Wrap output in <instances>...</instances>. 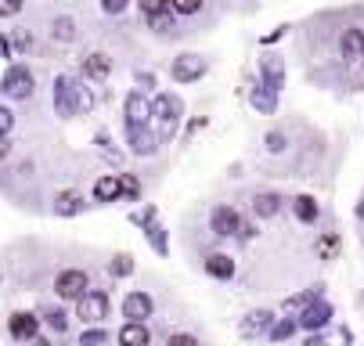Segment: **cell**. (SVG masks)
Listing matches in <instances>:
<instances>
[{
  "mask_svg": "<svg viewBox=\"0 0 364 346\" xmlns=\"http://www.w3.org/2000/svg\"><path fill=\"white\" fill-rule=\"evenodd\" d=\"M137 83H141V87H151V83H155V80H151V76H148V72H137Z\"/></svg>",
  "mask_w": 364,
  "mask_h": 346,
  "instance_id": "obj_46",
  "label": "cell"
},
{
  "mask_svg": "<svg viewBox=\"0 0 364 346\" xmlns=\"http://www.w3.org/2000/svg\"><path fill=\"white\" fill-rule=\"evenodd\" d=\"M296 328H299V325H296V318L289 314V318H282V321H271V328H267V332H271V339H274V342H285V339H292V335H296Z\"/></svg>",
  "mask_w": 364,
  "mask_h": 346,
  "instance_id": "obj_26",
  "label": "cell"
},
{
  "mask_svg": "<svg viewBox=\"0 0 364 346\" xmlns=\"http://www.w3.org/2000/svg\"><path fill=\"white\" fill-rule=\"evenodd\" d=\"M105 339H109V332H105V328H87V332L80 335V342H83V346H97V342H105Z\"/></svg>",
  "mask_w": 364,
  "mask_h": 346,
  "instance_id": "obj_36",
  "label": "cell"
},
{
  "mask_svg": "<svg viewBox=\"0 0 364 346\" xmlns=\"http://www.w3.org/2000/svg\"><path fill=\"white\" fill-rule=\"evenodd\" d=\"M357 213H360V217H364V202H360V206H357Z\"/></svg>",
  "mask_w": 364,
  "mask_h": 346,
  "instance_id": "obj_47",
  "label": "cell"
},
{
  "mask_svg": "<svg viewBox=\"0 0 364 346\" xmlns=\"http://www.w3.org/2000/svg\"><path fill=\"white\" fill-rule=\"evenodd\" d=\"M87 288H90V281H87V271H80V267H65L55 278V296L58 300H80Z\"/></svg>",
  "mask_w": 364,
  "mask_h": 346,
  "instance_id": "obj_3",
  "label": "cell"
},
{
  "mask_svg": "<svg viewBox=\"0 0 364 346\" xmlns=\"http://www.w3.org/2000/svg\"><path fill=\"white\" fill-rule=\"evenodd\" d=\"M127 144H130L134 156H155V152H159V137H155L148 126L127 130Z\"/></svg>",
  "mask_w": 364,
  "mask_h": 346,
  "instance_id": "obj_11",
  "label": "cell"
},
{
  "mask_svg": "<svg viewBox=\"0 0 364 346\" xmlns=\"http://www.w3.org/2000/svg\"><path fill=\"white\" fill-rule=\"evenodd\" d=\"M144 18H148V29H151V33H173V11H170V8L151 11V15H144Z\"/></svg>",
  "mask_w": 364,
  "mask_h": 346,
  "instance_id": "obj_25",
  "label": "cell"
},
{
  "mask_svg": "<svg viewBox=\"0 0 364 346\" xmlns=\"http://www.w3.org/2000/svg\"><path fill=\"white\" fill-rule=\"evenodd\" d=\"M339 253V234H325L321 242H318V256L321 260H332Z\"/></svg>",
  "mask_w": 364,
  "mask_h": 346,
  "instance_id": "obj_31",
  "label": "cell"
},
{
  "mask_svg": "<svg viewBox=\"0 0 364 346\" xmlns=\"http://www.w3.org/2000/svg\"><path fill=\"white\" fill-rule=\"evenodd\" d=\"M109 72H112V58H109V55H101V51L87 55V62H83V76H87L90 83H105Z\"/></svg>",
  "mask_w": 364,
  "mask_h": 346,
  "instance_id": "obj_12",
  "label": "cell"
},
{
  "mask_svg": "<svg viewBox=\"0 0 364 346\" xmlns=\"http://www.w3.org/2000/svg\"><path fill=\"white\" fill-rule=\"evenodd\" d=\"M55 112L62 119L76 116V80L73 76H58L55 80Z\"/></svg>",
  "mask_w": 364,
  "mask_h": 346,
  "instance_id": "obj_6",
  "label": "cell"
},
{
  "mask_svg": "<svg viewBox=\"0 0 364 346\" xmlns=\"http://www.w3.org/2000/svg\"><path fill=\"white\" fill-rule=\"evenodd\" d=\"M184 116V105H181V97L177 94H159L151 102V119H159L163 123V134H159V141H166L173 130H177V119Z\"/></svg>",
  "mask_w": 364,
  "mask_h": 346,
  "instance_id": "obj_1",
  "label": "cell"
},
{
  "mask_svg": "<svg viewBox=\"0 0 364 346\" xmlns=\"http://www.w3.org/2000/svg\"><path fill=\"white\" fill-rule=\"evenodd\" d=\"M170 76H173L177 83H195V80L205 76V58H198V55H181V58H173Z\"/></svg>",
  "mask_w": 364,
  "mask_h": 346,
  "instance_id": "obj_7",
  "label": "cell"
},
{
  "mask_svg": "<svg viewBox=\"0 0 364 346\" xmlns=\"http://www.w3.org/2000/svg\"><path fill=\"white\" fill-rule=\"evenodd\" d=\"M15 130V112L0 105V134H11Z\"/></svg>",
  "mask_w": 364,
  "mask_h": 346,
  "instance_id": "obj_38",
  "label": "cell"
},
{
  "mask_svg": "<svg viewBox=\"0 0 364 346\" xmlns=\"http://www.w3.org/2000/svg\"><path fill=\"white\" fill-rule=\"evenodd\" d=\"M328 321H332V307L321 303L318 296H314V300H310V303L299 310V318H296V325H299V328H310V332H314V328H325Z\"/></svg>",
  "mask_w": 364,
  "mask_h": 346,
  "instance_id": "obj_8",
  "label": "cell"
},
{
  "mask_svg": "<svg viewBox=\"0 0 364 346\" xmlns=\"http://www.w3.org/2000/svg\"><path fill=\"white\" fill-rule=\"evenodd\" d=\"M202 4H205V0H170V11L181 15V18H191V15L202 11Z\"/></svg>",
  "mask_w": 364,
  "mask_h": 346,
  "instance_id": "obj_28",
  "label": "cell"
},
{
  "mask_svg": "<svg viewBox=\"0 0 364 346\" xmlns=\"http://www.w3.org/2000/svg\"><path fill=\"white\" fill-rule=\"evenodd\" d=\"M259 72H264V83L271 90H282L285 87V62L278 55H267V58H259Z\"/></svg>",
  "mask_w": 364,
  "mask_h": 346,
  "instance_id": "obj_14",
  "label": "cell"
},
{
  "mask_svg": "<svg viewBox=\"0 0 364 346\" xmlns=\"http://www.w3.org/2000/svg\"><path fill=\"white\" fill-rule=\"evenodd\" d=\"M43 318H47V325L55 328V332H65V328H69V318H65V310H47Z\"/></svg>",
  "mask_w": 364,
  "mask_h": 346,
  "instance_id": "obj_35",
  "label": "cell"
},
{
  "mask_svg": "<svg viewBox=\"0 0 364 346\" xmlns=\"http://www.w3.org/2000/svg\"><path fill=\"white\" fill-rule=\"evenodd\" d=\"M310 300H314V292H306V296H303V292H299V296H289V300H285V314H292V318H296Z\"/></svg>",
  "mask_w": 364,
  "mask_h": 346,
  "instance_id": "obj_33",
  "label": "cell"
},
{
  "mask_svg": "<svg viewBox=\"0 0 364 346\" xmlns=\"http://www.w3.org/2000/svg\"><path fill=\"white\" fill-rule=\"evenodd\" d=\"M170 342H173V346H195V335H173Z\"/></svg>",
  "mask_w": 364,
  "mask_h": 346,
  "instance_id": "obj_43",
  "label": "cell"
},
{
  "mask_svg": "<svg viewBox=\"0 0 364 346\" xmlns=\"http://www.w3.org/2000/svg\"><path fill=\"white\" fill-rule=\"evenodd\" d=\"M0 90H4L8 97H15V102H26V97L33 94V72L26 65H11L4 72V80H0Z\"/></svg>",
  "mask_w": 364,
  "mask_h": 346,
  "instance_id": "obj_4",
  "label": "cell"
},
{
  "mask_svg": "<svg viewBox=\"0 0 364 346\" xmlns=\"http://www.w3.org/2000/svg\"><path fill=\"white\" fill-rule=\"evenodd\" d=\"M123 119H127V130L148 126V123H151V102H148L144 94H127V102H123Z\"/></svg>",
  "mask_w": 364,
  "mask_h": 346,
  "instance_id": "obj_5",
  "label": "cell"
},
{
  "mask_svg": "<svg viewBox=\"0 0 364 346\" xmlns=\"http://www.w3.org/2000/svg\"><path fill=\"white\" fill-rule=\"evenodd\" d=\"M127 4H130V0H101V11L119 15V11H127Z\"/></svg>",
  "mask_w": 364,
  "mask_h": 346,
  "instance_id": "obj_40",
  "label": "cell"
},
{
  "mask_svg": "<svg viewBox=\"0 0 364 346\" xmlns=\"http://www.w3.org/2000/svg\"><path fill=\"white\" fill-rule=\"evenodd\" d=\"M278 210H282V199H278V195H271V191H264V195H256V199H252V213L264 217V220L278 217Z\"/></svg>",
  "mask_w": 364,
  "mask_h": 346,
  "instance_id": "obj_21",
  "label": "cell"
},
{
  "mask_svg": "<svg viewBox=\"0 0 364 346\" xmlns=\"http://www.w3.org/2000/svg\"><path fill=\"white\" fill-rule=\"evenodd\" d=\"M11 152V144H8V134H0V159H4Z\"/></svg>",
  "mask_w": 364,
  "mask_h": 346,
  "instance_id": "obj_44",
  "label": "cell"
},
{
  "mask_svg": "<svg viewBox=\"0 0 364 346\" xmlns=\"http://www.w3.org/2000/svg\"><path fill=\"white\" fill-rule=\"evenodd\" d=\"M137 8H141L144 15H151V11H163V8H170V0H137Z\"/></svg>",
  "mask_w": 364,
  "mask_h": 346,
  "instance_id": "obj_39",
  "label": "cell"
},
{
  "mask_svg": "<svg viewBox=\"0 0 364 346\" xmlns=\"http://www.w3.org/2000/svg\"><path fill=\"white\" fill-rule=\"evenodd\" d=\"M151 310H155V303H151V296H148V292H127V300H123V314H127V321H148Z\"/></svg>",
  "mask_w": 364,
  "mask_h": 346,
  "instance_id": "obj_10",
  "label": "cell"
},
{
  "mask_svg": "<svg viewBox=\"0 0 364 346\" xmlns=\"http://www.w3.org/2000/svg\"><path fill=\"white\" fill-rule=\"evenodd\" d=\"M0 55L11 58V43H8V36H0Z\"/></svg>",
  "mask_w": 364,
  "mask_h": 346,
  "instance_id": "obj_45",
  "label": "cell"
},
{
  "mask_svg": "<svg viewBox=\"0 0 364 346\" xmlns=\"http://www.w3.org/2000/svg\"><path fill=\"white\" fill-rule=\"evenodd\" d=\"M8 43H15V51H29V43H33V36H29V29L15 26V29H11V40H8Z\"/></svg>",
  "mask_w": 364,
  "mask_h": 346,
  "instance_id": "obj_34",
  "label": "cell"
},
{
  "mask_svg": "<svg viewBox=\"0 0 364 346\" xmlns=\"http://www.w3.org/2000/svg\"><path fill=\"white\" fill-rule=\"evenodd\" d=\"M90 109H94L90 87H80V83H76V116H83V112H90Z\"/></svg>",
  "mask_w": 364,
  "mask_h": 346,
  "instance_id": "obj_32",
  "label": "cell"
},
{
  "mask_svg": "<svg viewBox=\"0 0 364 346\" xmlns=\"http://www.w3.org/2000/svg\"><path fill=\"white\" fill-rule=\"evenodd\" d=\"M8 332H11L15 339H36V332H40V318H36V314H26V310H18V314H11V321H8Z\"/></svg>",
  "mask_w": 364,
  "mask_h": 346,
  "instance_id": "obj_13",
  "label": "cell"
},
{
  "mask_svg": "<svg viewBox=\"0 0 364 346\" xmlns=\"http://www.w3.org/2000/svg\"><path fill=\"white\" fill-rule=\"evenodd\" d=\"M130 220H134V224H141V227H144V224H151V220H155V206H148V210H141V213H134Z\"/></svg>",
  "mask_w": 364,
  "mask_h": 346,
  "instance_id": "obj_42",
  "label": "cell"
},
{
  "mask_svg": "<svg viewBox=\"0 0 364 346\" xmlns=\"http://www.w3.org/2000/svg\"><path fill=\"white\" fill-rule=\"evenodd\" d=\"M238 227H242V217H238L235 206H217V210L210 213V231H213L217 238L238 234Z\"/></svg>",
  "mask_w": 364,
  "mask_h": 346,
  "instance_id": "obj_9",
  "label": "cell"
},
{
  "mask_svg": "<svg viewBox=\"0 0 364 346\" xmlns=\"http://www.w3.org/2000/svg\"><path fill=\"white\" fill-rule=\"evenodd\" d=\"M137 195H141V180H137L134 173H123V177H119V199H130V202H134Z\"/></svg>",
  "mask_w": 364,
  "mask_h": 346,
  "instance_id": "obj_29",
  "label": "cell"
},
{
  "mask_svg": "<svg viewBox=\"0 0 364 346\" xmlns=\"http://www.w3.org/2000/svg\"><path fill=\"white\" fill-rule=\"evenodd\" d=\"M292 213L303 224H314L318 220V199H314V195H296V199H292Z\"/></svg>",
  "mask_w": 364,
  "mask_h": 346,
  "instance_id": "obj_20",
  "label": "cell"
},
{
  "mask_svg": "<svg viewBox=\"0 0 364 346\" xmlns=\"http://www.w3.org/2000/svg\"><path fill=\"white\" fill-rule=\"evenodd\" d=\"M76 318L87 321V325H101L109 318V296L101 288H87L80 300H76Z\"/></svg>",
  "mask_w": 364,
  "mask_h": 346,
  "instance_id": "obj_2",
  "label": "cell"
},
{
  "mask_svg": "<svg viewBox=\"0 0 364 346\" xmlns=\"http://www.w3.org/2000/svg\"><path fill=\"white\" fill-rule=\"evenodd\" d=\"M339 51H343V62H360L364 58V29H346L339 40Z\"/></svg>",
  "mask_w": 364,
  "mask_h": 346,
  "instance_id": "obj_15",
  "label": "cell"
},
{
  "mask_svg": "<svg viewBox=\"0 0 364 346\" xmlns=\"http://www.w3.org/2000/svg\"><path fill=\"white\" fill-rule=\"evenodd\" d=\"M360 65H364V58H360Z\"/></svg>",
  "mask_w": 364,
  "mask_h": 346,
  "instance_id": "obj_48",
  "label": "cell"
},
{
  "mask_svg": "<svg viewBox=\"0 0 364 346\" xmlns=\"http://www.w3.org/2000/svg\"><path fill=\"white\" fill-rule=\"evenodd\" d=\"M109 271H112L116 278H130V274H134V256L116 253V256H112V264H109Z\"/></svg>",
  "mask_w": 364,
  "mask_h": 346,
  "instance_id": "obj_30",
  "label": "cell"
},
{
  "mask_svg": "<svg viewBox=\"0 0 364 346\" xmlns=\"http://www.w3.org/2000/svg\"><path fill=\"white\" fill-rule=\"evenodd\" d=\"M144 234H148V245H151V249L155 253H159V256H170V242H166V231L159 227V224H144Z\"/></svg>",
  "mask_w": 364,
  "mask_h": 346,
  "instance_id": "obj_24",
  "label": "cell"
},
{
  "mask_svg": "<svg viewBox=\"0 0 364 346\" xmlns=\"http://www.w3.org/2000/svg\"><path fill=\"white\" fill-rule=\"evenodd\" d=\"M55 40H58V43H69V40H76V22H73L69 15L55 18Z\"/></svg>",
  "mask_w": 364,
  "mask_h": 346,
  "instance_id": "obj_27",
  "label": "cell"
},
{
  "mask_svg": "<svg viewBox=\"0 0 364 346\" xmlns=\"http://www.w3.org/2000/svg\"><path fill=\"white\" fill-rule=\"evenodd\" d=\"M249 102H252V109H259V112H274L278 109V90H271L267 83H256L252 90H249Z\"/></svg>",
  "mask_w": 364,
  "mask_h": 346,
  "instance_id": "obj_16",
  "label": "cell"
},
{
  "mask_svg": "<svg viewBox=\"0 0 364 346\" xmlns=\"http://www.w3.org/2000/svg\"><path fill=\"white\" fill-rule=\"evenodd\" d=\"M116 339L123 342V346H148V328H144V321H127L119 332H116Z\"/></svg>",
  "mask_w": 364,
  "mask_h": 346,
  "instance_id": "obj_18",
  "label": "cell"
},
{
  "mask_svg": "<svg viewBox=\"0 0 364 346\" xmlns=\"http://www.w3.org/2000/svg\"><path fill=\"white\" fill-rule=\"evenodd\" d=\"M271 321H274V314H271V310H252V314L242 321V335H256V332H264V328H271Z\"/></svg>",
  "mask_w": 364,
  "mask_h": 346,
  "instance_id": "obj_23",
  "label": "cell"
},
{
  "mask_svg": "<svg viewBox=\"0 0 364 346\" xmlns=\"http://www.w3.org/2000/svg\"><path fill=\"white\" fill-rule=\"evenodd\" d=\"M267 152H285V134H267Z\"/></svg>",
  "mask_w": 364,
  "mask_h": 346,
  "instance_id": "obj_41",
  "label": "cell"
},
{
  "mask_svg": "<svg viewBox=\"0 0 364 346\" xmlns=\"http://www.w3.org/2000/svg\"><path fill=\"white\" fill-rule=\"evenodd\" d=\"M205 274L228 281V278H235V260L228 253H210V256H205Z\"/></svg>",
  "mask_w": 364,
  "mask_h": 346,
  "instance_id": "obj_17",
  "label": "cell"
},
{
  "mask_svg": "<svg viewBox=\"0 0 364 346\" xmlns=\"http://www.w3.org/2000/svg\"><path fill=\"white\" fill-rule=\"evenodd\" d=\"M26 8V0H0V18H15Z\"/></svg>",
  "mask_w": 364,
  "mask_h": 346,
  "instance_id": "obj_37",
  "label": "cell"
},
{
  "mask_svg": "<svg viewBox=\"0 0 364 346\" xmlns=\"http://www.w3.org/2000/svg\"><path fill=\"white\" fill-rule=\"evenodd\" d=\"M94 199L97 202H119V177H112V173L97 177L94 180Z\"/></svg>",
  "mask_w": 364,
  "mask_h": 346,
  "instance_id": "obj_19",
  "label": "cell"
},
{
  "mask_svg": "<svg viewBox=\"0 0 364 346\" xmlns=\"http://www.w3.org/2000/svg\"><path fill=\"white\" fill-rule=\"evenodd\" d=\"M80 210H83V199H80L76 191H62L58 199H55V213L58 217H76Z\"/></svg>",
  "mask_w": 364,
  "mask_h": 346,
  "instance_id": "obj_22",
  "label": "cell"
}]
</instances>
